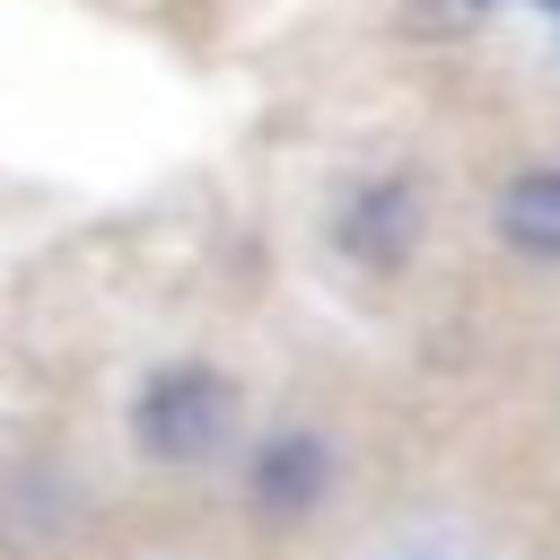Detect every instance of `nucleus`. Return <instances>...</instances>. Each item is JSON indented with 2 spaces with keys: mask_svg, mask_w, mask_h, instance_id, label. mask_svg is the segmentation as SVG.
<instances>
[{
  "mask_svg": "<svg viewBox=\"0 0 560 560\" xmlns=\"http://www.w3.org/2000/svg\"><path fill=\"white\" fill-rule=\"evenodd\" d=\"M236 438V385L210 359H166L131 385V446L158 464H210Z\"/></svg>",
  "mask_w": 560,
  "mask_h": 560,
  "instance_id": "1",
  "label": "nucleus"
},
{
  "mask_svg": "<svg viewBox=\"0 0 560 560\" xmlns=\"http://www.w3.org/2000/svg\"><path fill=\"white\" fill-rule=\"evenodd\" d=\"M341 245H350V262H368V271H402V254L420 245V184L368 175V184L341 201Z\"/></svg>",
  "mask_w": 560,
  "mask_h": 560,
  "instance_id": "3",
  "label": "nucleus"
},
{
  "mask_svg": "<svg viewBox=\"0 0 560 560\" xmlns=\"http://www.w3.org/2000/svg\"><path fill=\"white\" fill-rule=\"evenodd\" d=\"M490 228H499L508 254L560 262V166H551V158H542V166H516V175L499 184V201H490Z\"/></svg>",
  "mask_w": 560,
  "mask_h": 560,
  "instance_id": "4",
  "label": "nucleus"
},
{
  "mask_svg": "<svg viewBox=\"0 0 560 560\" xmlns=\"http://www.w3.org/2000/svg\"><path fill=\"white\" fill-rule=\"evenodd\" d=\"M332 481H341V464H332V446L315 429H271L254 446V464H245V508L262 525H306L332 499Z\"/></svg>",
  "mask_w": 560,
  "mask_h": 560,
  "instance_id": "2",
  "label": "nucleus"
},
{
  "mask_svg": "<svg viewBox=\"0 0 560 560\" xmlns=\"http://www.w3.org/2000/svg\"><path fill=\"white\" fill-rule=\"evenodd\" d=\"M542 9H560V0H542Z\"/></svg>",
  "mask_w": 560,
  "mask_h": 560,
  "instance_id": "5",
  "label": "nucleus"
}]
</instances>
